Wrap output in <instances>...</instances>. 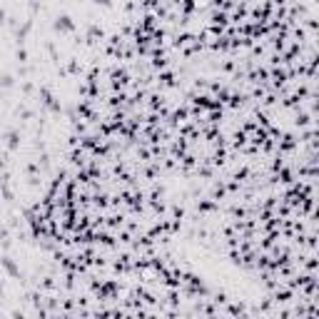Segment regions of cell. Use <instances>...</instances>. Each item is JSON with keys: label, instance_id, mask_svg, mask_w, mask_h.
I'll use <instances>...</instances> for the list:
<instances>
[{"label": "cell", "instance_id": "cell-1", "mask_svg": "<svg viewBox=\"0 0 319 319\" xmlns=\"http://www.w3.org/2000/svg\"><path fill=\"white\" fill-rule=\"evenodd\" d=\"M23 142H25V135H23V130H20V127H8V130H5V135H3V145H5V150H8V152H18V150L23 147Z\"/></svg>", "mask_w": 319, "mask_h": 319}, {"label": "cell", "instance_id": "cell-2", "mask_svg": "<svg viewBox=\"0 0 319 319\" xmlns=\"http://www.w3.org/2000/svg\"><path fill=\"white\" fill-rule=\"evenodd\" d=\"M53 30L60 35H73L75 33V18L70 13H58L53 18Z\"/></svg>", "mask_w": 319, "mask_h": 319}, {"label": "cell", "instance_id": "cell-3", "mask_svg": "<svg viewBox=\"0 0 319 319\" xmlns=\"http://www.w3.org/2000/svg\"><path fill=\"white\" fill-rule=\"evenodd\" d=\"M15 75L13 73H0V90H3V92H8V90H13L15 87Z\"/></svg>", "mask_w": 319, "mask_h": 319}, {"label": "cell", "instance_id": "cell-4", "mask_svg": "<svg viewBox=\"0 0 319 319\" xmlns=\"http://www.w3.org/2000/svg\"><path fill=\"white\" fill-rule=\"evenodd\" d=\"M13 58L18 60V65L30 63V53H28V48H25V45H18V48H15V53H13Z\"/></svg>", "mask_w": 319, "mask_h": 319}, {"label": "cell", "instance_id": "cell-5", "mask_svg": "<svg viewBox=\"0 0 319 319\" xmlns=\"http://www.w3.org/2000/svg\"><path fill=\"white\" fill-rule=\"evenodd\" d=\"M35 92H38L35 80H25V82L20 85V95H23V97H35Z\"/></svg>", "mask_w": 319, "mask_h": 319}, {"label": "cell", "instance_id": "cell-6", "mask_svg": "<svg viewBox=\"0 0 319 319\" xmlns=\"http://www.w3.org/2000/svg\"><path fill=\"white\" fill-rule=\"evenodd\" d=\"M95 8H102V10H115V0H90Z\"/></svg>", "mask_w": 319, "mask_h": 319}, {"label": "cell", "instance_id": "cell-7", "mask_svg": "<svg viewBox=\"0 0 319 319\" xmlns=\"http://www.w3.org/2000/svg\"><path fill=\"white\" fill-rule=\"evenodd\" d=\"M5 23H8V10H5L3 5H0V28H3Z\"/></svg>", "mask_w": 319, "mask_h": 319}, {"label": "cell", "instance_id": "cell-8", "mask_svg": "<svg viewBox=\"0 0 319 319\" xmlns=\"http://www.w3.org/2000/svg\"><path fill=\"white\" fill-rule=\"evenodd\" d=\"M3 294H5V277L0 274V297H3Z\"/></svg>", "mask_w": 319, "mask_h": 319}, {"label": "cell", "instance_id": "cell-9", "mask_svg": "<svg viewBox=\"0 0 319 319\" xmlns=\"http://www.w3.org/2000/svg\"><path fill=\"white\" fill-rule=\"evenodd\" d=\"M25 3H33V0H25Z\"/></svg>", "mask_w": 319, "mask_h": 319}]
</instances>
